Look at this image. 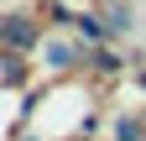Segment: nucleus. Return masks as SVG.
<instances>
[{"mask_svg":"<svg viewBox=\"0 0 146 141\" xmlns=\"http://www.w3.org/2000/svg\"><path fill=\"white\" fill-rule=\"evenodd\" d=\"M42 42V26L31 16H0V47L5 52H31Z\"/></svg>","mask_w":146,"mask_h":141,"instance_id":"obj_1","label":"nucleus"},{"mask_svg":"<svg viewBox=\"0 0 146 141\" xmlns=\"http://www.w3.org/2000/svg\"><path fill=\"white\" fill-rule=\"evenodd\" d=\"M78 58H84V47L78 42H42V63L47 68H58V73H63V68H78Z\"/></svg>","mask_w":146,"mask_h":141,"instance_id":"obj_2","label":"nucleus"},{"mask_svg":"<svg viewBox=\"0 0 146 141\" xmlns=\"http://www.w3.org/2000/svg\"><path fill=\"white\" fill-rule=\"evenodd\" d=\"M73 21H78V37H84V42H94V47H104V42H110V31H115V26H104L94 11H89V16H73Z\"/></svg>","mask_w":146,"mask_h":141,"instance_id":"obj_3","label":"nucleus"},{"mask_svg":"<svg viewBox=\"0 0 146 141\" xmlns=\"http://www.w3.org/2000/svg\"><path fill=\"white\" fill-rule=\"evenodd\" d=\"M115 141H146V126H141L136 115H120L115 120Z\"/></svg>","mask_w":146,"mask_h":141,"instance_id":"obj_4","label":"nucleus"},{"mask_svg":"<svg viewBox=\"0 0 146 141\" xmlns=\"http://www.w3.org/2000/svg\"><path fill=\"white\" fill-rule=\"evenodd\" d=\"M0 78H5V84H26V58H21V52H5V68H0Z\"/></svg>","mask_w":146,"mask_h":141,"instance_id":"obj_5","label":"nucleus"},{"mask_svg":"<svg viewBox=\"0 0 146 141\" xmlns=\"http://www.w3.org/2000/svg\"><path fill=\"white\" fill-rule=\"evenodd\" d=\"M94 68H99V73H120L125 58H120V52H110V47H94Z\"/></svg>","mask_w":146,"mask_h":141,"instance_id":"obj_6","label":"nucleus"},{"mask_svg":"<svg viewBox=\"0 0 146 141\" xmlns=\"http://www.w3.org/2000/svg\"><path fill=\"white\" fill-rule=\"evenodd\" d=\"M136 89H141V94H146V68H136Z\"/></svg>","mask_w":146,"mask_h":141,"instance_id":"obj_7","label":"nucleus"}]
</instances>
